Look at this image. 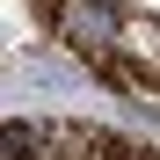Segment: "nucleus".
<instances>
[{
    "mask_svg": "<svg viewBox=\"0 0 160 160\" xmlns=\"http://www.w3.org/2000/svg\"><path fill=\"white\" fill-rule=\"evenodd\" d=\"M80 58H109V51L124 44V15L109 8V0H73V15H66V29H58Z\"/></svg>",
    "mask_w": 160,
    "mask_h": 160,
    "instance_id": "nucleus-1",
    "label": "nucleus"
},
{
    "mask_svg": "<svg viewBox=\"0 0 160 160\" xmlns=\"http://www.w3.org/2000/svg\"><path fill=\"white\" fill-rule=\"evenodd\" d=\"M0 146H8V160H44V146H37L29 124H8V131H0Z\"/></svg>",
    "mask_w": 160,
    "mask_h": 160,
    "instance_id": "nucleus-2",
    "label": "nucleus"
},
{
    "mask_svg": "<svg viewBox=\"0 0 160 160\" xmlns=\"http://www.w3.org/2000/svg\"><path fill=\"white\" fill-rule=\"evenodd\" d=\"M88 146H95V138H88V131H80V153H51V160H88Z\"/></svg>",
    "mask_w": 160,
    "mask_h": 160,
    "instance_id": "nucleus-3",
    "label": "nucleus"
}]
</instances>
